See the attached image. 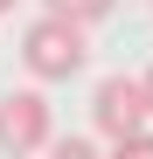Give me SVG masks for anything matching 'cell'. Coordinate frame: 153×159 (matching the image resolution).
Listing matches in <instances>:
<instances>
[{
  "label": "cell",
  "mask_w": 153,
  "mask_h": 159,
  "mask_svg": "<svg viewBox=\"0 0 153 159\" xmlns=\"http://www.w3.org/2000/svg\"><path fill=\"white\" fill-rule=\"evenodd\" d=\"M42 152H49V159H97V145H91V139H49Z\"/></svg>",
  "instance_id": "5"
},
{
  "label": "cell",
  "mask_w": 153,
  "mask_h": 159,
  "mask_svg": "<svg viewBox=\"0 0 153 159\" xmlns=\"http://www.w3.org/2000/svg\"><path fill=\"white\" fill-rule=\"evenodd\" d=\"M111 159H153V131H132V139H118Z\"/></svg>",
  "instance_id": "6"
},
{
  "label": "cell",
  "mask_w": 153,
  "mask_h": 159,
  "mask_svg": "<svg viewBox=\"0 0 153 159\" xmlns=\"http://www.w3.org/2000/svg\"><path fill=\"white\" fill-rule=\"evenodd\" d=\"M56 139V125H49V97L42 90H7L0 97V159H28Z\"/></svg>",
  "instance_id": "2"
},
{
  "label": "cell",
  "mask_w": 153,
  "mask_h": 159,
  "mask_svg": "<svg viewBox=\"0 0 153 159\" xmlns=\"http://www.w3.org/2000/svg\"><path fill=\"white\" fill-rule=\"evenodd\" d=\"M91 125L105 131V139H132L146 131V97H139V76H105V83L91 90Z\"/></svg>",
  "instance_id": "3"
},
{
  "label": "cell",
  "mask_w": 153,
  "mask_h": 159,
  "mask_svg": "<svg viewBox=\"0 0 153 159\" xmlns=\"http://www.w3.org/2000/svg\"><path fill=\"white\" fill-rule=\"evenodd\" d=\"M139 97H146V118H153V69L139 76Z\"/></svg>",
  "instance_id": "7"
},
{
  "label": "cell",
  "mask_w": 153,
  "mask_h": 159,
  "mask_svg": "<svg viewBox=\"0 0 153 159\" xmlns=\"http://www.w3.org/2000/svg\"><path fill=\"white\" fill-rule=\"evenodd\" d=\"M7 7H14V0H0V14H7Z\"/></svg>",
  "instance_id": "8"
},
{
  "label": "cell",
  "mask_w": 153,
  "mask_h": 159,
  "mask_svg": "<svg viewBox=\"0 0 153 159\" xmlns=\"http://www.w3.org/2000/svg\"><path fill=\"white\" fill-rule=\"evenodd\" d=\"M49 14H63V21H76V28H91V21H105L118 0H42Z\"/></svg>",
  "instance_id": "4"
},
{
  "label": "cell",
  "mask_w": 153,
  "mask_h": 159,
  "mask_svg": "<svg viewBox=\"0 0 153 159\" xmlns=\"http://www.w3.org/2000/svg\"><path fill=\"white\" fill-rule=\"evenodd\" d=\"M84 56H91V42H84V28L63 21V14H42L35 28L21 35V62H28V76H42V83L76 76V69H84Z\"/></svg>",
  "instance_id": "1"
}]
</instances>
